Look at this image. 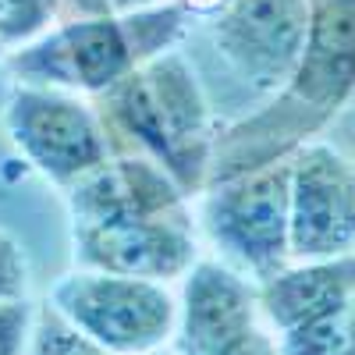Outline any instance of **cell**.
I'll use <instances>...</instances> for the list:
<instances>
[{"label": "cell", "mask_w": 355, "mask_h": 355, "mask_svg": "<svg viewBox=\"0 0 355 355\" xmlns=\"http://www.w3.org/2000/svg\"><path fill=\"white\" fill-rule=\"evenodd\" d=\"M71 231H75V256L89 270L171 281L185 277L196 263V239L185 210L71 224Z\"/></svg>", "instance_id": "9c48e42d"}, {"label": "cell", "mask_w": 355, "mask_h": 355, "mask_svg": "<svg viewBox=\"0 0 355 355\" xmlns=\"http://www.w3.org/2000/svg\"><path fill=\"white\" fill-rule=\"evenodd\" d=\"M210 355H281V348L266 338L263 331L249 327V331H242V334H234L231 341H224L220 348H214Z\"/></svg>", "instance_id": "ac0fdd59"}, {"label": "cell", "mask_w": 355, "mask_h": 355, "mask_svg": "<svg viewBox=\"0 0 355 355\" xmlns=\"http://www.w3.org/2000/svg\"><path fill=\"white\" fill-rule=\"evenodd\" d=\"M259 288L214 259H196L185 274L178 348L182 355H210L234 334L256 327Z\"/></svg>", "instance_id": "8fae6325"}, {"label": "cell", "mask_w": 355, "mask_h": 355, "mask_svg": "<svg viewBox=\"0 0 355 355\" xmlns=\"http://www.w3.org/2000/svg\"><path fill=\"white\" fill-rule=\"evenodd\" d=\"M57 18V0H0V46L15 53L53 28Z\"/></svg>", "instance_id": "5bb4252c"}, {"label": "cell", "mask_w": 355, "mask_h": 355, "mask_svg": "<svg viewBox=\"0 0 355 355\" xmlns=\"http://www.w3.org/2000/svg\"><path fill=\"white\" fill-rule=\"evenodd\" d=\"M93 103L114 139V153L150 157L185 196L206 192L217 139L210 135L202 85L182 53L167 50L146 61Z\"/></svg>", "instance_id": "7a4b0ae2"}, {"label": "cell", "mask_w": 355, "mask_h": 355, "mask_svg": "<svg viewBox=\"0 0 355 355\" xmlns=\"http://www.w3.org/2000/svg\"><path fill=\"white\" fill-rule=\"evenodd\" d=\"M57 21H78V18H103L114 15L110 0H57Z\"/></svg>", "instance_id": "d6986e66"}, {"label": "cell", "mask_w": 355, "mask_h": 355, "mask_svg": "<svg viewBox=\"0 0 355 355\" xmlns=\"http://www.w3.org/2000/svg\"><path fill=\"white\" fill-rule=\"evenodd\" d=\"M313 0H220L214 43L242 82L277 93L306 50Z\"/></svg>", "instance_id": "52a82bcc"}, {"label": "cell", "mask_w": 355, "mask_h": 355, "mask_svg": "<svg viewBox=\"0 0 355 355\" xmlns=\"http://www.w3.org/2000/svg\"><path fill=\"white\" fill-rule=\"evenodd\" d=\"M4 57H8V53H4V46H0V64H4Z\"/></svg>", "instance_id": "7402d4cb"}, {"label": "cell", "mask_w": 355, "mask_h": 355, "mask_svg": "<svg viewBox=\"0 0 355 355\" xmlns=\"http://www.w3.org/2000/svg\"><path fill=\"white\" fill-rule=\"evenodd\" d=\"M355 252V164L323 142L291 153V259Z\"/></svg>", "instance_id": "ba28073f"}, {"label": "cell", "mask_w": 355, "mask_h": 355, "mask_svg": "<svg viewBox=\"0 0 355 355\" xmlns=\"http://www.w3.org/2000/svg\"><path fill=\"white\" fill-rule=\"evenodd\" d=\"M355 93V0H313L306 50L263 110L214 142L210 185L302 150Z\"/></svg>", "instance_id": "6da1fadb"}, {"label": "cell", "mask_w": 355, "mask_h": 355, "mask_svg": "<svg viewBox=\"0 0 355 355\" xmlns=\"http://www.w3.org/2000/svg\"><path fill=\"white\" fill-rule=\"evenodd\" d=\"M157 0H110L114 15H128V11H142V8H153Z\"/></svg>", "instance_id": "ffe728a7"}, {"label": "cell", "mask_w": 355, "mask_h": 355, "mask_svg": "<svg viewBox=\"0 0 355 355\" xmlns=\"http://www.w3.org/2000/svg\"><path fill=\"white\" fill-rule=\"evenodd\" d=\"M11 75H8V68L0 64V114H4V107H8V96H11V82H8Z\"/></svg>", "instance_id": "44dd1931"}, {"label": "cell", "mask_w": 355, "mask_h": 355, "mask_svg": "<svg viewBox=\"0 0 355 355\" xmlns=\"http://www.w3.org/2000/svg\"><path fill=\"white\" fill-rule=\"evenodd\" d=\"M25 281H28V270H25V256L18 242L8 231H0V302L25 299Z\"/></svg>", "instance_id": "e0dca14e"}, {"label": "cell", "mask_w": 355, "mask_h": 355, "mask_svg": "<svg viewBox=\"0 0 355 355\" xmlns=\"http://www.w3.org/2000/svg\"><path fill=\"white\" fill-rule=\"evenodd\" d=\"M281 355H355V299L284 331Z\"/></svg>", "instance_id": "4fadbf2b"}, {"label": "cell", "mask_w": 355, "mask_h": 355, "mask_svg": "<svg viewBox=\"0 0 355 355\" xmlns=\"http://www.w3.org/2000/svg\"><path fill=\"white\" fill-rule=\"evenodd\" d=\"M53 309L117 355H139L174 334L178 306L160 281L75 270L50 288Z\"/></svg>", "instance_id": "8992f818"}, {"label": "cell", "mask_w": 355, "mask_h": 355, "mask_svg": "<svg viewBox=\"0 0 355 355\" xmlns=\"http://www.w3.org/2000/svg\"><path fill=\"white\" fill-rule=\"evenodd\" d=\"M352 299H355V252L302 259V266H281L277 274L259 281V309L281 334Z\"/></svg>", "instance_id": "7c38bea8"}, {"label": "cell", "mask_w": 355, "mask_h": 355, "mask_svg": "<svg viewBox=\"0 0 355 355\" xmlns=\"http://www.w3.org/2000/svg\"><path fill=\"white\" fill-rule=\"evenodd\" d=\"M202 227L259 281L291 259V157L206 185Z\"/></svg>", "instance_id": "5b68a950"}, {"label": "cell", "mask_w": 355, "mask_h": 355, "mask_svg": "<svg viewBox=\"0 0 355 355\" xmlns=\"http://www.w3.org/2000/svg\"><path fill=\"white\" fill-rule=\"evenodd\" d=\"M33 334V309L25 299L0 302V355H21Z\"/></svg>", "instance_id": "2e32d148"}, {"label": "cell", "mask_w": 355, "mask_h": 355, "mask_svg": "<svg viewBox=\"0 0 355 355\" xmlns=\"http://www.w3.org/2000/svg\"><path fill=\"white\" fill-rule=\"evenodd\" d=\"M28 355H117L107 345L93 341L85 331H78L68 316H61L53 306L40 313L33 327V352Z\"/></svg>", "instance_id": "9a60e30c"}, {"label": "cell", "mask_w": 355, "mask_h": 355, "mask_svg": "<svg viewBox=\"0 0 355 355\" xmlns=\"http://www.w3.org/2000/svg\"><path fill=\"white\" fill-rule=\"evenodd\" d=\"M185 192L150 157L114 153L103 167L85 174L68 189L71 224H96L117 217H153V214H182Z\"/></svg>", "instance_id": "30bf717a"}, {"label": "cell", "mask_w": 355, "mask_h": 355, "mask_svg": "<svg viewBox=\"0 0 355 355\" xmlns=\"http://www.w3.org/2000/svg\"><path fill=\"white\" fill-rule=\"evenodd\" d=\"M185 25V4H153L128 15L57 21L21 50L4 57L15 82L53 85L100 96L146 61L174 50Z\"/></svg>", "instance_id": "3957f363"}, {"label": "cell", "mask_w": 355, "mask_h": 355, "mask_svg": "<svg viewBox=\"0 0 355 355\" xmlns=\"http://www.w3.org/2000/svg\"><path fill=\"white\" fill-rule=\"evenodd\" d=\"M4 125L21 157L64 192L114 157V139L96 103L68 89L15 82Z\"/></svg>", "instance_id": "277c9868"}]
</instances>
